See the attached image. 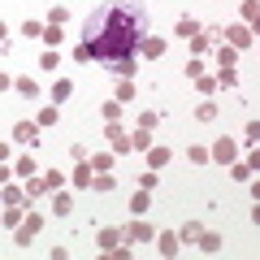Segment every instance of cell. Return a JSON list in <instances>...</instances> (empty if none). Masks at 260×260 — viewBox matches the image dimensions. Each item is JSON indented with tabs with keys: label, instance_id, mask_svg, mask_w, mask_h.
Masks as SVG:
<instances>
[{
	"label": "cell",
	"instance_id": "6da1fadb",
	"mask_svg": "<svg viewBox=\"0 0 260 260\" xmlns=\"http://www.w3.org/2000/svg\"><path fill=\"white\" fill-rule=\"evenodd\" d=\"M148 35V13L139 5H126V0H104L87 13L83 22V44L74 48V61H100L109 74L117 78H135L139 70V44Z\"/></svg>",
	"mask_w": 260,
	"mask_h": 260
},
{
	"label": "cell",
	"instance_id": "7a4b0ae2",
	"mask_svg": "<svg viewBox=\"0 0 260 260\" xmlns=\"http://www.w3.org/2000/svg\"><path fill=\"white\" fill-rule=\"evenodd\" d=\"M95 243H100V251H104V256H113V251H117L121 243H130V234L121 230V225H104V230L95 234Z\"/></svg>",
	"mask_w": 260,
	"mask_h": 260
},
{
	"label": "cell",
	"instance_id": "3957f363",
	"mask_svg": "<svg viewBox=\"0 0 260 260\" xmlns=\"http://www.w3.org/2000/svg\"><path fill=\"white\" fill-rule=\"evenodd\" d=\"M104 139H109V148L117 152V156H126V152H135V143H130V135L121 130V121H109V126H104Z\"/></svg>",
	"mask_w": 260,
	"mask_h": 260
},
{
	"label": "cell",
	"instance_id": "277c9868",
	"mask_svg": "<svg viewBox=\"0 0 260 260\" xmlns=\"http://www.w3.org/2000/svg\"><path fill=\"white\" fill-rule=\"evenodd\" d=\"M208 152H213V160H217V165H234V160H239V143H234L230 135L213 139V148H208Z\"/></svg>",
	"mask_w": 260,
	"mask_h": 260
},
{
	"label": "cell",
	"instance_id": "5b68a950",
	"mask_svg": "<svg viewBox=\"0 0 260 260\" xmlns=\"http://www.w3.org/2000/svg\"><path fill=\"white\" fill-rule=\"evenodd\" d=\"M251 39H256V35H251L247 22H234V26H225V44L239 48V52H243V48H251Z\"/></svg>",
	"mask_w": 260,
	"mask_h": 260
},
{
	"label": "cell",
	"instance_id": "8992f818",
	"mask_svg": "<svg viewBox=\"0 0 260 260\" xmlns=\"http://www.w3.org/2000/svg\"><path fill=\"white\" fill-rule=\"evenodd\" d=\"M70 182H74V191H87V186L95 182V165H91V160H78L74 174H70Z\"/></svg>",
	"mask_w": 260,
	"mask_h": 260
},
{
	"label": "cell",
	"instance_id": "52a82bcc",
	"mask_svg": "<svg viewBox=\"0 0 260 260\" xmlns=\"http://www.w3.org/2000/svg\"><path fill=\"white\" fill-rule=\"evenodd\" d=\"M126 234H130V243H152V239H156V230H152L143 217H135V221L126 225Z\"/></svg>",
	"mask_w": 260,
	"mask_h": 260
},
{
	"label": "cell",
	"instance_id": "ba28073f",
	"mask_svg": "<svg viewBox=\"0 0 260 260\" xmlns=\"http://www.w3.org/2000/svg\"><path fill=\"white\" fill-rule=\"evenodd\" d=\"M156 251H160V256H169V260H174L178 251H182V239H178L174 230H165V234H156Z\"/></svg>",
	"mask_w": 260,
	"mask_h": 260
},
{
	"label": "cell",
	"instance_id": "9c48e42d",
	"mask_svg": "<svg viewBox=\"0 0 260 260\" xmlns=\"http://www.w3.org/2000/svg\"><path fill=\"white\" fill-rule=\"evenodd\" d=\"M143 156H148V169H165V165H169V156H174V152H169L165 143H152V148L143 152Z\"/></svg>",
	"mask_w": 260,
	"mask_h": 260
},
{
	"label": "cell",
	"instance_id": "30bf717a",
	"mask_svg": "<svg viewBox=\"0 0 260 260\" xmlns=\"http://www.w3.org/2000/svg\"><path fill=\"white\" fill-rule=\"evenodd\" d=\"M165 39H160V35H143V44H139V52L143 56H152V61H160V56H165Z\"/></svg>",
	"mask_w": 260,
	"mask_h": 260
},
{
	"label": "cell",
	"instance_id": "8fae6325",
	"mask_svg": "<svg viewBox=\"0 0 260 260\" xmlns=\"http://www.w3.org/2000/svg\"><path fill=\"white\" fill-rule=\"evenodd\" d=\"M39 130H44L39 121H13V139H18V143H35Z\"/></svg>",
	"mask_w": 260,
	"mask_h": 260
},
{
	"label": "cell",
	"instance_id": "7c38bea8",
	"mask_svg": "<svg viewBox=\"0 0 260 260\" xmlns=\"http://www.w3.org/2000/svg\"><path fill=\"white\" fill-rule=\"evenodd\" d=\"M221 247H225V239H221L217 230H204V234H200V251H204V256H217Z\"/></svg>",
	"mask_w": 260,
	"mask_h": 260
},
{
	"label": "cell",
	"instance_id": "4fadbf2b",
	"mask_svg": "<svg viewBox=\"0 0 260 260\" xmlns=\"http://www.w3.org/2000/svg\"><path fill=\"white\" fill-rule=\"evenodd\" d=\"M65 213H74V195L70 191H52V217H65Z\"/></svg>",
	"mask_w": 260,
	"mask_h": 260
},
{
	"label": "cell",
	"instance_id": "5bb4252c",
	"mask_svg": "<svg viewBox=\"0 0 260 260\" xmlns=\"http://www.w3.org/2000/svg\"><path fill=\"white\" fill-rule=\"evenodd\" d=\"M148 208H152V191H143V186H139V191L130 195V213H135V217H143Z\"/></svg>",
	"mask_w": 260,
	"mask_h": 260
},
{
	"label": "cell",
	"instance_id": "9a60e30c",
	"mask_svg": "<svg viewBox=\"0 0 260 260\" xmlns=\"http://www.w3.org/2000/svg\"><path fill=\"white\" fill-rule=\"evenodd\" d=\"M234 61H239V48L217 44V70H234Z\"/></svg>",
	"mask_w": 260,
	"mask_h": 260
},
{
	"label": "cell",
	"instance_id": "2e32d148",
	"mask_svg": "<svg viewBox=\"0 0 260 260\" xmlns=\"http://www.w3.org/2000/svg\"><path fill=\"white\" fill-rule=\"evenodd\" d=\"M91 191H100V195H109V191H117V178H113L109 169H95V182H91Z\"/></svg>",
	"mask_w": 260,
	"mask_h": 260
},
{
	"label": "cell",
	"instance_id": "e0dca14e",
	"mask_svg": "<svg viewBox=\"0 0 260 260\" xmlns=\"http://www.w3.org/2000/svg\"><path fill=\"white\" fill-rule=\"evenodd\" d=\"M200 30H204V26H200V22H195V18H182V22H178V26H174V35H178V39H186V44H191V39L200 35Z\"/></svg>",
	"mask_w": 260,
	"mask_h": 260
},
{
	"label": "cell",
	"instance_id": "ac0fdd59",
	"mask_svg": "<svg viewBox=\"0 0 260 260\" xmlns=\"http://www.w3.org/2000/svg\"><path fill=\"white\" fill-rule=\"evenodd\" d=\"M48 191H52L48 174H44V178H26V200H39V195H48Z\"/></svg>",
	"mask_w": 260,
	"mask_h": 260
},
{
	"label": "cell",
	"instance_id": "d6986e66",
	"mask_svg": "<svg viewBox=\"0 0 260 260\" xmlns=\"http://www.w3.org/2000/svg\"><path fill=\"white\" fill-rule=\"evenodd\" d=\"M70 95H74V83H70V78H56L52 83V104H65Z\"/></svg>",
	"mask_w": 260,
	"mask_h": 260
},
{
	"label": "cell",
	"instance_id": "ffe728a7",
	"mask_svg": "<svg viewBox=\"0 0 260 260\" xmlns=\"http://www.w3.org/2000/svg\"><path fill=\"white\" fill-rule=\"evenodd\" d=\"M130 143H135V152H148V148H152L156 139H152V130H143V126H139L135 135H130Z\"/></svg>",
	"mask_w": 260,
	"mask_h": 260
},
{
	"label": "cell",
	"instance_id": "44dd1931",
	"mask_svg": "<svg viewBox=\"0 0 260 260\" xmlns=\"http://www.w3.org/2000/svg\"><path fill=\"white\" fill-rule=\"evenodd\" d=\"M186 160H191V165H208V160H213V152L200 148V143H191V148H186Z\"/></svg>",
	"mask_w": 260,
	"mask_h": 260
},
{
	"label": "cell",
	"instance_id": "7402d4cb",
	"mask_svg": "<svg viewBox=\"0 0 260 260\" xmlns=\"http://www.w3.org/2000/svg\"><path fill=\"white\" fill-rule=\"evenodd\" d=\"M251 174H256V169H251L247 160H234V165H230V178H234V182H251Z\"/></svg>",
	"mask_w": 260,
	"mask_h": 260
},
{
	"label": "cell",
	"instance_id": "603a6c76",
	"mask_svg": "<svg viewBox=\"0 0 260 260\" xmlns=\"http://www.w3.org/2000/svg\"><path fill=\"white\" fill-rule=\"evenodd\" d=\"M200 234H204V225H200V221H186L182 230H178V239H182V243H200Z\"/></svg>",
	"mask_w": 260,
	"mask_h": 260
},
{
	"label": "cell",
	"instance_id": "cb8c5ba5",
	"mask_svg": "<svg viewBox=\"0 0 260 260\" xmlns=\"http://www.w3.org/2000/svg\"><path fill=\"white\" fill-rule=\"evenodd\" d=\"M18 95H22V100H35V95H39V83L22 74V78H18Z\"/></svg>",
	"mask_w": 260,
	"mask_h": 260
},
{
	"label": "cell",
	"instance_id": "d4e9b609",
	"mask_svg": "<svg viewBox=\"0 0 260 260\" xmlns=\"http://www.w3.org/2000/svg\"><path fill=\"white\" fill-rule=\"evenodd\" d=\"M217 113H221V109H217L213 100H204V104H195V117H200V121H217Z\"/></svg>",
	"mask_w": 260,
	"mask_h": 260
},
{
	"label": "cell",
	"instance_id": "484cf974",
	"mask_svg": "<svg viewBox=\"0 0 260 260\" xmlns=\"http://www.w3.org/2000/svg\"><path fill=\"white\" fill-rule=\"evenodd\" d=\"M56 117H61V113H56V104H44V109H39V117H35V121H39V126L48 130V126H56Z\"/></svg>",
	"mask_w": 260,
	"mask_h": 260
},
{
	"label": "cell",
	"instance_id": "4316f807",
	"mask_svg": "<svg viewBox=\"0 0 260 260\" xmlns=\"http://www.w3.org/2000/svg\"><path fill=\"white\" fill-rule=\"evenodd\" d=\"M91 165H95V169H113V165H117V152H113V148H109V152H95Z\"/></svg>",
	"mask_w": 260,
	"mask_h": 260
},
{
	"label": "cell",
	"instance_id": "83f0119b",
	"mask_svg": "<svg viewBox=\"0 0 260 260\" xmlns=\"http://www.w3.org/2000/svg\"><path fill=\"white\" fill-rule=\"evenodd\" d=\"M117 100L121 104H135V83H130V78H117Z\"/></svg>",
	"mask_w": 260,
	"mask_h": 260
},
{
	"label": "cell",
	"instance_id": "f1b7e54d",
	"mask_svg": "<svg viewBox=\"0 0 260 260\" xmlns=\"http://www.w3.org/2000/svg\"><path fill=\"white\" fill-rule=\"evenodd\" d=\"M121 109H126V104H121V100H109V104H100L104 121H121Z\"/></svg>",
	"mask_w": 260,
	"mask_h": 260
},
{
	"label": "cell",
	"instance_id": "f546056e",
	"mask_svg": "<svg viewBox=\"0 0 260 260\" xmlns=\"http://www.w3.org/2000/svg\"><path fill=\"white\" fill-rule=\"evenodd\" d=\"M39 70H48V74H52V70H61V56H56V48H48V52L39 56Z\"/></svg>",
	"mask_w": 260,
	"mask_h": 260
},
{
	"label": "cell",
	"instance_id": "4dcf8cb0",
	"mask_svg": "<svg viewBox=\"0 0 260 260\" xmlns=\"http://www.w3.org/2000/svg\"><path fill=\"white\" fill-rule=\"evenodd\" d=\"M195 87H200L204 95H213L217 87H221V78H213V74H200V78H195Z\"/></svg>",
	"mask_w": 260,
	"mask_h": 260
},
{
	"label": "cell",
	"instance_id": "1f68e13d",
	"mask_svg": "<svg viewBox=\"0 0 260 260\" xmlns=\"http://www.w3.org/2000/svg\"><path fill=\"white\" fill-rule=\"evenodd\" d=\"M61 39H65V35H61V26H56V22H48V26H44V44H48V48H56Z\"/></svg>",
	"mask_w": 260,
	"mask_h": 260
},
{
	"label": "cell",
	"instance_id": "d6a6232c",
	"mask_svg": "<svg viewBox=\"0 0 260 260\" xmlns=\"http://www.w3.org/2000/svg\"><path fill=\"white\" fill-rule=\"evenodd\" d=\"M208 48H213V39H208L204 30H200V35L191 39V56H200V52H208Z\"/></svg>",
	"mask_w": 260,
	"mask_h": 260
},
{
	"label": "cell",
	"instance_id": "836d02e7",
	"mask_svg": "<svg viewBox=\"0 0 260 260\" xmlns=\"http://www.w3.org/2000/svg\"><path fill=\"white\" fill-rule=\"evenodd\" d=\"M18 35H26V39H44V26H39V22H22Z\"/></svg>",
	"mask_w": 260,
	"mask_h": 260
},
{
	"label": "cell",
	"instance_id": "e575fe53",
	"mask_svg": "<svg viewBox=\"0 0 260 260\" xmlns=\"http://www.w3.org/2000/svg\"><path fill=\"white\" fill-rule=\"evenodd\" d=\"M22 230H26V234H39V230H44V217H39V213H26V221H22Z\"/></svg>",
	"mask_w": 260,
	"mask_h": 260
},
{
	"label": "cell",
	"instance_id": "d590c367",
	"mask_svg": "<svg viewBox=\"0 0 260 260\" xmlns=\"http://www.w3.org/2000/svg\"><path fill=\"white\" fill-rule=\"evenodd\" d=\"M0 200H5V204H26V200L18 195V186H13V182H5V191H0Z\"/></svg>",
	"mask_w": 260,
	"mask_h": 260
},
{
	"label": "cell",
	"instance_id": "8d00e7d4",
	"mask_svg": "<svg viewBox=\"0 0 260 260\" xmlns=\"http://www.w3.org/2000/svg\"><path fill=\"white\" fill-rule=\"evenodd\" d=\"M48 22H56V26H65V22H70V9H65V5H52V13H48Z\"/></svg>",
	"mask_w": 260,
	"mask_h": 260
},
{
	"label": "cell",
	"instance_id": "74e56055",
	"mask_svg": "<svg viewBox=\"0 0 260 260\" xmlns=\"http://www.w3.org/2000/svg\"><path fill=\"white\" fill-rule=\"evenodd\" d=\"M13 174H18V178H30V174H35V160H30V156H18V169H13Z\"/></svg>",
	"mask_w": 260,
	"mask_h": 260
},
{
	"label": "cell",
	"instance_id": "f35d334b",
	"mask_svg": "<svg viewBox=\"0 0 260 260\" xmlns=\"http://www.w3.org/2000/svg\"><path fill=\"white\" fill-rule=\"evenodd\" d=\"M182 74H186V78H200V74H204V61H200V56H191V61H186V70H182Z\"/></svg>",
	"mask_w": 260,
	"mask_h": 260
},
{
	"label": "cell",
	"instance_id": "ab89813d",
	"mask_svg": "<svg viewBox=\"0 0 260 260\" xmlns=\"http://www.w3.org/2000/svg\"><path fill=\"white\" fill-rule=\"evenodd\" d=\"M139 126H143V130H156V109H143V113H139Z\"/></svg>",
	"mask_w": 260,
	"mask_h": 260
},
{
	"label": "cell",
	"instance_id": "60d3db41",
	"mask_svg": "<svg viewBox=\"0 0 260 260\" xmlns=\"http://www.w3.org/2000/svg\"><path fill=\"white\" fill-rule=\"evenodd\" d=\"M243 135H247V143H260V121H256V117H251V121H247V126H243Z\"/></svg>",
	"mask_w": 260,
	"mask_h": 260
},
{
	"label": "cell",
	"instance_id": "b9f144b4",
	"mask_svg": "<svg viewBox=\"0 0 260 260\" xmlns=\"http://www.w3.org/2000/svg\"><path fill=\"white\" fill-rule=\"evenodd\" d=\"M139 186H143V191H156V169H148V174H139Z\"/></svg>",
	"mask_w": 260,
	"mask_h": 260
},
{
	"label": "cell",
	"instance_id": "7bdbcfd3",
	"mask_svg": "<svg viewBox=\"0 0 260 260\" xmlns=\"http://www.w3.org/2000/svg\"><path fill=\"white\" fill-rule=\"evenodd\" d=\"M13 243H18V247H30V243H35V234H26V230L18 225V230H13Z\"/></svg>",
	"mask_w": 260,
	"mask_h": 260
},
{
	"label": "cell",
	"instance_id": "ee69618b",
	"mask_svg": "<svg viewBox=\"0 0 260 260\" xmlns=\"http://www.w3.org/2000/svg\"><path fill=\"white\" fill-rule=\"evenodd\" d=\"M217 78H221V87H234V83H239V74H234V70H217Z\"/></svg>",
	"mask_w": 260,
	"mask_h": 260
},
{
	"label": "cell",
	"instance_id": "f6af8a7d",
	"mask_svg": "<svg viewBox=\"0 0 260 260\" xmlns=\"http://www.w3.org/2000/svg\"><path fill=\"white\" fill-rule=\"evenodd\" d=\"M247 165H251V169H256V174H260V143H256V148H251V156H247Z\"/></svg>",
	"mask_w": 260,
	"mask_h": 260
},
{
	"label": "cell",
	"instance_id": "bcb514c9",
	"mask_svg": "<svg viewBox=\"0 0 260 260\" xmlns=\"http://www.w3.org/2000/svg\"><path fill=\"white\" fill-rule=\"evenodd\" d=\"M247 186H251V200H260V178H251Z\"/></svg>",
	"mask_w": 260,
	"mask_h": 260
},
{
	"label": "cell",
	"instance_id": "7dc6e473",
	"mask_svg": "<svg viewBox=\"0 0 260 260\" xmlns=\"http://www.w3.org/2000/svg\"><path fill=\"white\" fill-rule=\"evenodd\" d=\"M247 26H251V35H260V9H256V18H251Z\"/></svg>",
	"mask_w": 260,
	"mask_h": 260
},
{
	"label": "cell",
	"instance_id": "c3c4849f",
	"mask_svg": "<svg viewBox=\"0 0 260 260\" xmlns=\"http://www.w3.org/2000/svg\"><path fill=\"white\" fill-rule=\"evenodd\" d=\"M251 221H256V225H260V200H256V208H251Z\"/></svg>",
	"mask_w": 260,
	"mask_h": 260
}]
</instances>
